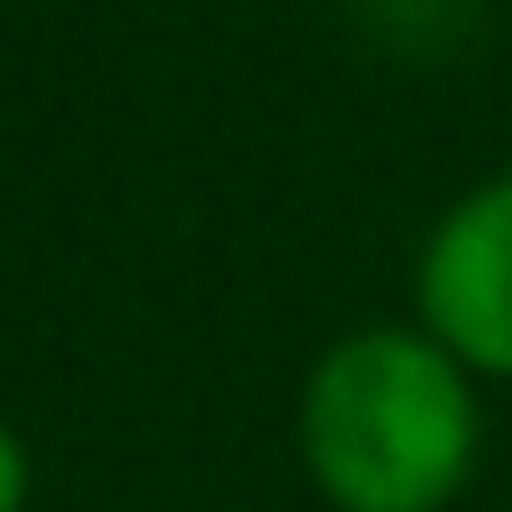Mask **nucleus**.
<instances>
[{
	"mask_svg": "<svg viewBox=\"0 0 512 512\" xmlns=\"http://www.w3.org/2000/svg\"><path fill=\"white\" fill-rule=\"evenodd\" d=\"M296 448L336 512H448L480 464V400L424 328H352L304 376Z\"/></svg>",
	"mask_w": 512,
	"mask_h": 512,
	"instance_id": "obj_1",
	"label": "nucleus"
},
{
	"mask_svg": "<svg viewBox=\"0 0 512 512\" xmlns=\"http://www.w3.org/2000/svg\"><path fill=\"white\" fill-rule=\"evenodd\" d=\"M416 320L464 376H512V168L432 224L416 256Z\"/></svg>",
	"mask_w": 512,
	"mask_h": 512,
	"instance_id": "obj_2",
	"label": "nucleus"
},
{
	"mask_svg": "<svg viewBox=\"0 0 512 512\" xmlns=\"http://www.w3.org/2000/svg\"><path fill=\"white\" fill-rule=\"evenodd\" d=\"M32 504V456L16 440V424H0V512H24Z\"/></svg>",
	"mask_w": 512,
	"mask_h": 512,
	"instance_id": "obj_3",
	"label": "nucleus"
}]
</instances>
